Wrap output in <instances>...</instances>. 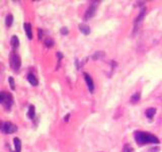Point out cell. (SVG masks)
Instances as JSON below:
<instances>
[{"label": "cell", "mask_w": 162, "mask_h": 152, "mask_svg": "<svg viewBox=\"0 0 162 152\" xmlns=\"http://www.w3.org/2000/svg\"><path fill=\"white\" fill-rule=\"evenodd\" d=\"M134 137H135V140L138 144L140 145H145V144H158L159 139L154 135H152L151 133H147V132L143 131H136L135 134H134Z\"/></svg>", "instance_id": "6da1fadb"}, {"label": "cell", "mask_w": 162, "mask_h": 152, "mask_svg": "<svg viewBox=\"0 0 162 152\" xmlns=\"http://www.w3.org/2000/svg\"><path fill=\"white\" fill-rule=\"evenodd\" d=\"M9 61H10L9 62L10 67L12 68V70L14 71V72H18L19 69H20V66H21V60H20V57H19L14 51H12L10 53Z\"/></svg>", "instance_id": "7a4b0ae2"}, {"label": "cell", "mask_w": 162, "mask_h": 152, "mask_svg": "<svg viewBox=\"0 0 162 152\" xmlns=\"http://www.w3.org/2000/svg\"><path fill=\"white\" fill-rule=\"evenodd\" d=\"M0 95H1V99H0L1 104H3V107L7 110H9L11 106L13 104V98L12 95H11V93L6 92V91H1Z\"/></svg>", "instance_id": "3957f363"}, {"label": "cell", "mask_w": 162, "mask_h": 152, "mask_svg": "<svg viewBox=\"0 0 162 152\" xmlns=\"http://www.w3.org/2000/svg\"><path fill=\"white\" fill-rule=\"evenodd\" d=\"M1 131L5 134H12L17 131V126L8 121L3 122V123L1 124Z\"/></svg>", "instance_id": "277c9868"}, {"label": "cell", "mask_w": 162, "mask_h": 152, "mask_svg": "<svg viewBox=\"0 0 162 152\" xmlns=\"http://www.w3.org/2000/svg\"><path fill=\"white\" fill-rule=\"evenodd\" d=\"M145 13H146V8H143V9L140 11V13H139V15L136 17L135 21H134V32L135 33L140 29L141 24L143 23V18L145 16Z\"/></svg>", "instance_id": "5b68a950"}, {"label": "cell", "mask_w": 162, "mask_h": 152, "mask_svg": "<svg viewBox=\"0 0 162 152\" xmlns=\"http://www.w3.org/2000/svg\"><path fill=\"white\" fill-rule=\"evenodd\" d=\"M95 11H96V4H93V5H90L87 10L85 12V15H84V19H88V18H91L95 15Z\"/></svg>", "instance_id": "8992f818"}, {"label": "cell", "mask_w": 162, "mask_h": 152, "mask_svg": "<svg viewBox=\"0 0 162 152\" xmlns=\"http://www.w3.org/2000/svg\"><path fill=\"white\" fill-rule=\"evenodd\" d=\"M83 76H84V79L86 81V84H87V87H88L89 91H91L92 92V91L94 90V83H93V80H92L91 76L86 72L83 73Z\"/></svg>", "instance_id": "52a82bcc"}, {"label": "cell", "mask_w": 162, "mask_h": 152, "mask_svg": "<svg viewBox=\"0 0 162 152\" xmlns=\"http://www.w3.org/2000/svg\"><path fill=\"white\" fill-rule=\"evenodd\" d=\"M23 29L26 30V37L29 38V40H32L33 39V29H32V24L30 23H26L23 24Z\"/></svg>", "instance_id": "ba28073f"}, {"label": "cell", "mask_w": 162, "mask_h": 152, "mask_svg": "<svg viewBox=\"0 0 162 152\" xmlns=\"http://www.w3.org/2000/svg\"><path fill=\"white\" fill-rule=\"evenodd\" d=\"M10 45L13 50H16L19 47V39L17 36H12L10 40Z\"/></svg>", "instance_id": "9c48e42d"}, {"label": "cell", "mask_w": 162, "mask_h": 152, "mask_svg": "<svg viewBox=\"0 0 162 152\" xmlns=\"http://www.w3.org/2000/svg\"><path fill=\"white\" fill-rule=\"evenodd\" d=\"M27 80H29V82L33 85V86H37V85L39 84L38 78L35 75H33V73H29V74H27Z\"/></svg>", "instance_id": "30bf717a"}, {"label": "cell", "mask_w": 162, "mask_h": 152, "mask_svg": "<svg viewBox=\"0 0 162 152\" xmlns=\"http://www.w3.org/2000/svg\"><path fill=\"white\" fill-rule=\"evenodd\" d=\"M79 29H80V32L85 36L90 34V27H89L88 26H86V24H84V23L79 24Z\"/></svg>", "instance_id": "8fae6325"}, {"label": "cell", "mask_w": 162, "mask_h": 152, "mask_svg": "<svg viewBox=\"0 0 162 152\" xmlns=\"http://www.w3.org/2000/svg\"><path fill=\"white\" fill-rule=\"evenodd\" d=\"M13 142H14V152H20L21 151V141L19 138L15 137L13 139Z\"/></svg>", "instance_id": "7c38bea8"}, {"label": "cell", "mask_w": 162, "mask_h": 152, "mask_svg": "<svg viewBox=\"0 0 162 152\" xmlns=\"http://www.w3.org/2000/svg\"><path fill=\"white\" fill-rule=\"evenodd\" d=\"M27 117H29L30 120H33V119L36 117V107H35V106H33V104H30V107H29Z\"/></svg>", "instance_id": "4fadbf2b"}, {"label": "cell", "mask_w": 162, "mask_h": 152, "mask_svg": "<svg viewBox=\"0 0 162 152\" xmlns=\"http://www.w3.org/2000/svg\"><path fill=\"white\" fill-rule=\"evenodd\" d=\"M155 114H156V109H155V107H149V109L146 110V116H147V118L152 119L153 116H154Z\"/></svg>", "instance_id": "5bb4252c"}, {"label": "cell", "mask_w": 162, "mask_h": 152, "mask_svg": "<svg viewBox=\"0 0 162 152\" xmlns=\"http://www.w3.org/2000/svg\"><path fill=\"white\" fill-rule=\"evenodd\" d=\"M140 98H141V93L136 92L135 95H132V98H131V101H132L133 104H135V103H137V101H140Z\"/></svg>", "instance_id": "9a60e30c"}, {"label": "cell", "mask_w": 162, "mask_h": 152, "mask_svg": "<svg viewBox=\"0 0 162 152\" xmlns=\"http://www.w3.org/2000/svg\"><path fill=\"white\" fill-rule=\"evenodd\" d=\"M12 23H13V16L11 14H8L6 16V19H5V23H6V26L9 27V26H11Z\"/></svg>", "instance_id": "2e32d148"}, {"label": "cell", "mask_w": 162, "mask_h": 152, "mask_svg": "<svg viewBox=\"0 0 162 152\" xmlns=\"http://www.w3.org/2000/svg\"><path fill=\"white\" fill-rule=\"evenodd\" d=\"M55 44L54 40L51 38H48L45 40V45H46V47H53V45Z\"/></svg>", "instance_id": "e0dca14e"}, {"label": "cell", "mask_w": 162, "mask_h": 152, "mask_svg": "<svg viewBox=\"0 0 162 152\" xmlns=\"http://www.w3.org/2000/svg\"><path fill=\"white\" fill-rule=\"evenodd\" d=\"M124 152H134L132 146H130L129 144H126L124 146Z\"/></svg>", "instance_id": "ac0fdd59"}, {"label": "cell", "mask_w": 162, "mask_h": 152, "mask_svg": "<svg viewBox=\"0 0 162 152\" xmlns=\"http://www.w3.org/2000/svg\"><path fill=\"white\" fill-rule=\"evenodd\" d=\"M103 55H104V53H103V52H96V53L93 55V59H94V60L99 59V58L102 57Z\"/></svg>", "instance_id": "d6986e66"}, {"label": "cell", "mask_w": 162, "mask_h": 152, "mask_svg": "<svg viewBox=\"0 0 162 152\" xmlns=\"http://www.w3.org/2000/svg\"><path fill=\"white\" fill-rule=\"evenodd\" d=\"M8 80H9V83H10V88L12 90H14L15 89V84H14V80H13L12 77H9L8 78Z\"/></svg>", "instance_id": "ffe728a7"}, {"label": "cell", "mask_w": 162, "mask_h": 152, "mask_svg": "<svg viewBox=\"0 0 162 152\" xmlns=\"http://www.w3.org/2000/svg\"><path fill=\"white\" fill-rule=\"evenodd\" d=\"M68 33H69V30L67 27H62V29H61V34L62 35H68Z\"/></svg>", "instance_id": "44dd1931"}, {"label": "cell", "mask_w": 162, "mask_h": 152, "mask_svg": "<svg viewBox=\"0 0 162 152\" xmlns=\"http://www.w3.org/2000/svg\"><path fill=\"white\" fill-rule=\"evenodd\" d=\"M57 56H58V59H59V63H60V62H61V59L63 58V55H62V53H61V52H58Z\"/></svg>", "instance_id": "7402d4cb"}, {"label": "cell", "mask_w": 162, "mask_h": 152, "mask_svg": "<svg viewBox=\"0 0 162 152\" xmlns=\"http://www.w3.org/2000/svg\"><path fill=\"white\" fill-rule=\"evenodd\" d=\"M69 118H70V114H67L65 117H64V121L65 122H68L69 121Z\"/></svg>", "instance_id": "603a6c76"}, {"label": "cell", "mask_w": 162, "mask_h": 152, "mask_svg": "<svg viewBox=\"0 0 162 152\" xmlns=\"http://www.w3.org/2000/svg\"><path fill=\"white\" fill-rule=\"evenodd\" d=\"M42 35H43V33H42V29H39V39H42Z\"/></svg>", "instance_id": "cb8c5ba5"}]
</instances>
